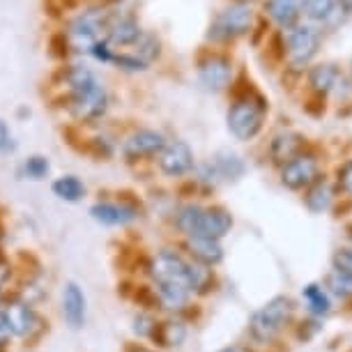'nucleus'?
Masks as SVG:
<instances>
[{"instance_id": "obj_20", "label": "nucleus", "mask_w": 352, "mask_h": 352, "mask_svg": "<svg viewBox=\"0 0 352 352\" xmlns=\"http://www.w3.org/2000/svg\"><path fill=\"white\" fill-rule=\"evenodd\" d=\"M304 148V138L295 131H281L274 136V141L270 145V155L276 164H288L290 159L300 157Z\"/></svg>"}, {"instance_id": "obj_5", "label": "nucleus", "mask_w": 352, "mask_h": 352, "mask_svg": "<svg viewBox=\"0 0 352 352\" xmlns=\"http://www.w3.org/2000/svg\"><path fill=\"white\" fill-rule=\"evenodd\" d=\"M102 30H109V19H106L104 10H88L72 21L65 37L72 49L90 53L95 44L102 42Z\"/></svg>"}, {"instance_id": "obj_12", "label": "nucleus", "mask_w": 352, "mask_h": 352, "mask_svg": "<svg viewBox=\"0 0 352 352\" xmlns=\"http://www.w3.org/2000/svg\"><path fill=\"white\" fill-rule=\"evenodd\" d=\"M166 145V138L162 131L155 129H138L129 134L122 143V155L127 162H138V159L157 157Z\"/></svg>"}, {"instance_id": "obj_41", "label": "nucleus", "mask_w": 352, "mask_h": 352, "mask_svg": "<svg viewBox=\"0 0 352 352\" xmlns=\"http://www.w3.org/2000/svg\"><path fill=\"white\" fill-rule=\"evenodd\" d=\"M219 352H237V350H232V348H226V350H219Z\"/></svg>"}, {"instance_id": "obj_23", "label": "nucleus", "mask_w": 352, "mask_h": 352, "mask_svg": "<svg viewBox=\"0 0 352 352\" xmlns=\"http://www.w3.org/2000/svg\"><path fill=\"white\" fill-rule=\"evenodd\" d=\"M51 191L65 203H78L85 196V184L76 175H63L53 180Z\"/></svg>"}, {"instance_id": "obj_35", "label": "nucleus", "mask_w": 352, "mask_h": 352, "mask_svg": "<svg viewBox=\"0 0 352 352\" xmlns=\"http://www.w3.org/2000/svg\"><path fill=\"white\" fill-rule=\"evenodd\" d=\"M338 184H341L343 191L352 194V162H348L341 170H338Z\"/></svg>"}, {"instance_id": "obj_38", "label": "nucleus", "mask_w": 352, "mask_h": 352, "mask_svg": "<svg viewBox=\"0 0 352 352\" xmlns=\"http://www.w3.org/2000/svg\"><path fill=\"white\" fill-rule=\"evenodd\" d=\"M127 352H152V350H148V348H143V345L134 343V345H131V348H129Z\"/></svg>"}, {"instance_id": "obj_9", "label": "nucleus", "mask_w": 352, "mask_h": 352, "mask_svg": "<svg viewBox=\"0 0 352 352\" xmlns=\"http://www.w3.org/2000/svg\"><path fill=\"white\" fill-rule=\"evenodd\" d=\"M285 46H288L290 63L295 65V67H302V65H307L318 53L320 35H318V30L311 28V25H295V28L288 30Z\"/></svg>"}, {"instance_id": "obj_29", "label": "nucleus", "mask_w": 352, "mask_h": 352, "mask_svg": "<svg viewBox=\"0 0 352 352\" xmlns=\"http://www.w3.org/2000/svg\"><path fill=\"white\" fill-rule=\"evenodd\" d=\"M51 170V164L49 159L42 157V155H32L23 162L21 166V173L25 177H30V180H44L46 175H49Z\"/></svg>"}, {"instance_id": "obj_27", "label": "nucleus", "mask_w": 352, "mask_h": 352, "mask_svg": "<svg viewBox=\"0 0 352 352\" xmlns=\"http://www.w3.org/2000/svg\"><path fill=\"white\" fill-rule=\"evenodd\" d=\"M331 203V189L324 180H316L307 194V208L311 212H324Z\"/></svg>"}, {"instance_id": "obj_3", "label": "nucleus", "mask_w": 352, "mask_h": 352, "mask_svg": "<svg viewBox=\"0 0 352 352\" xmlns=\"http://www.w3.org/2000/svg\"><path fill=\"white\" fill-rule=\"evenodd\" d=\"M0 314H3L5 322H8L12 338H19V341H35L44 331L42 316L37 314V309L32 307V304L21 300L19 295L5 300Z\"/></svg>"}, {"instance_id": "obj_42", "label": "nucleus", "mask_w": 352, "mask_h": 352, "mask_svg": "<svg viewBox=\"0 0 352 352\" xmlns=\"http://www.w3.org/2000/svg\"><path fill=\"white\" fill-rule=\"evenodd\" d=\"M237 3H242V0H237Z\"/></svg>"}, {"instance_id": "obj_10", "label": "nucleus", "mask_w": 352, "mask_h": 352, "mask_svg": "<svg viewBox=\"0 0 352 352\" xmlns=\"http://www.w3.org/2000/svg\"><path fill=\"white\" fill-rule=\"evenodd\" d=\"M198 78H201L203 88L212 92H221L232 81V63L230 58L221 56V53H212L205 56L198 63Z\"/></svg>"}, {"instance_id": "obj_28", "label": "nucleus", "mask_w": 352, "mask_h": 352, "mask_svg": "<svg viewBox=\"0 0 352 352\" xmlns=\"http://www.w3.org/2000/svg\"><path fill=\"white\" fill-rule=\"evenodd\" d=\"M304 300H307L309 309L314 311L316 316L329 314V297L318 283H309L307 288H304Z\"/></svg>"}, {"instance_id": "obj_7", "label": "nucleus", "mask_w": 352, "mask_h": 352, "mask_svg": "<svg viewBox=\"0 0 352 352\" xmlns=\"http://www.w3.org/2000/svg\"><path fill=\"white\" fill-rule=\"evenodd\" d=\"M251 23H254V12H251L249 5L235 3L217 16L214 25L210 28V39L228 42V39L242 37L251 30Z\"/></svg>"}, {"instance_id": "obj_37", "label": "nucleus", "mask_w": 352, "mask_h": 352, "mask_svg": "<svg viewBox=\"0 0 352 352\" xmlns=\"http://www.w3.org/2000/svg\"><path fill=\"white\" fill-rule=\"evenodd\" d=\"M10 141H12V134H10L8 122L0 120V150H8L10 148Z\"/></svg>"}, {"instance_id": "obj_19", "label": "nucleus", "mask_w": 352, "mask_h": 352, "mask_svg": "<svg viewBox=\"0 0 352 352\" xmlns=\"http://www.w3.org/2000/svg\"><path fill=\"white\" fill-rule=\"evenodd\" d=\"M143 35L141 25L134 16H124L118 19V21L109 23V30H106V42L113 46H134L138 42V37Z\"/></svg>"}, {"instance_id": "obj_4", "label": "nucleus", "mask_w": 352, "mask_h": 352, "mask_svg": "<svg viewBox=\"0 0 352 352\" xmlns=\"http://www.w3.org/2000/svg\"><path fill=\"white\" fill-rule=\"evenodd\" d=\"M265 104L263 99H237L228 111V129L240 141H254L261 134L265 120Z\"/></svg>"}, {"instance_id": "obj_24", "label": "nucleus", "mask_w": 352, "mask_h": 352, "mask_svg": "<svg viewBox=\"0 0 352 352\" xmlns=\"http://www.w3.org/2000/svg\"><path fill=\"white\" fill-rule=\"evenodd\" d=\"M214 283V276H212V267H205V265L189 261L187 265V288L194 292H208Z\"/></svg>"}, {"instance_id": "obj_22", "label": "nucleus", "mask_w": 352, "mask_h": 352, "mask_svg": "<svg viewBox=\"0 0 352 352\" xmlns=\"http://www.w3.org/2000/svg\"><path fill=\"white\" fill-rule=\"evenodd\" d=\"M210 164L217 173L219 182L221 180H237V177H242L244 170H247V166H244V162L235 155V152H219Z\"/></svg>"}, {"instance_id": "obj_8", "label": "nucleus", "mask_w": 352, "mask_h": 352, "mask_svg": "<svg viewBox=\"0 0 352 352\" xmlns=\"http://www.w3.org/2000/svg\"><path fill=\"white\" fill-rule=\"evenodd\" d=\"M157 166L166 177H182L194 168V150L187 141H166L162 152L157 155Z\"/></svg>"}, {"instance_id": "obj_16", "label": "nucleus", "mask_w": 352, "mask_h": 352, "mask_svg": "<svg viewBox=\"0 0 352 352\" xmlns=\"http://www.w3.org/2000/svg\"><path fill=\"white\" fill-rule=\"evenodd\" d=\"M155 297H157V309H164L168 314H180L189 307L191 290L182 283H166L155 285Z\"/></svg>"}, {"instance_id": "obj_6", "label": "nucleus", "mask_w": 352, "mask_h": 352, "mask_svg": "<svg viewBox=\"0 0 352 352\" xmlns=\"http://www.w3.org/2000/svg\"><path fill=\"white\" fill-rule=\"evenodd\" d=\"M187 265L189 261L173 249H162L150 258L148 274L155 285L166 283H182L187 285Z\"/></svg>"}, {"instance_id": "obj_25", "label": "nucleus", "mask_w": 352, "mask_h": 352, "mask_svg": "<svg viewBox=\"0 0 352 352\" xmlns=\"http://www.w3.org/2000/svg\"><path fill=\"white\" fill-rule=\"evenodd\" d=\"M309 83L316 92L327 95V92L338 83V69L334 67V65H318V67L311 69Z\"/></svg>"}, {"instance_id": "obj_39", "label": "nucleus", "mask_w": 352, "mask_h": 352, "mask_svg": "<svg viewBox=\"0 0 352 352\" xmlns=\"http://www.w3.org/2000/svg\"><path fill=\"white\" fill-rule=\"evenodd\" d=\"M341 5L345 12H352V0H341Z\"/></svg>"}, {"instance_id": "obj_11", "label": "nucleus", "mask_w": 352, "mask_h": 352, "mask_svg": "<svg viewBox=\"0 0 352 352\" xmlns=\"http://www.w3.org/2000/svg\"><path fill=\"white\" fill-rule=\"evenodd\" d=\"M90 217L102 226H129L141 219V208L129 201H99L90 208Z\"/></svg>"}, {"instance_id": "obj_34", "label": "nucleus", "mask_w": 352, "mask_h": 352, "mask_svg": "<svg viewBox=\"0 0 352 352\" xmlns=\"http://www.w3.org/2000/svg\"><path fill=\"white\" fill-rule=\"evenodd\" d=\"M334 270L352 276V249H338L334 254Z\"/></svg>"}, {"instance_id": "obj_21", "label": "nucleus", "mask_w": 352, "mask_h": 352, "mask_svg": "<svg viewBox=\"0 0 352 352\" xmlns=\"http://www.w3.org/2000/svg\"><path fill=\"white\" fill-rule=\"evenodd\" d=\"M265 12L270 14V19L274 23H278L281 28L290 30L297 25L300 19V0H265Z\"/></svg>"}, {"instance_id": "obj_14", "label": "nucleus", "mask_w": 352, "mask_h": 352, "mask_svg": "<svg viewBox=\"0 0 352 352\" xmlns=\"http://www.w3.org/2000/svg\"><path fill=\"white\" fill-rule=\"evenodd\" d=\"M232 228V214L226 208L212 205V208H203L198 214L194 235L191 237H212V240H221Z\"/></svg>"}, {"instance_id": "obj_32", "label": "nucleus", "mask_w": 352, "mask_h": 352, "mask_svg": "<svg viewBox=\"0 0 352 352\" xmlns=\"http://www.w3.org/2000/svg\"><path fill=\"white\" fill-rule=\"evenodd\" d=\"M329 288H331V292L334 295H338V297H352V276H348V274H341V272H331L329 274Z\"/></svg>"}, {"instance_id": "obj_18", "label": "nucleus", "mask_w": 352, "mask_h": 352, "mask_svg": "<svg viewBox=\"0 0 352 352\" xmlns=\"http://www.w3.org/2000/svg\"><path fill=\"white\" fill-rule=\"evenodd\" d=\"M184 338H187V324L177 320V318H168V320L157 322L150 341L159 348H180Z\"/></svg>"}, {"instance_id": "obj_13", "label": "nucleus", "mask_w": 352, "mask_h": 352, "mask_svg": "<svg viewBox=\"0 0 352 352\" xmlns=\"http://www.w3.org/2000/svg\"><path fill=\"white\" fill-rule=\"evenodd\" d=\"M318 180V162L309 155H300L290 159L288 164H283L281 168V184L285 189H304L311 187Z\"/></svg>"}, {"instance_id": "obj_1", "label": "nucleus", "mask_w": 352, "mask_h": 352, "mask_svg": "<svg viewBox=\"0 0 352 352\" xmlns=\"http://www.w3.org/2000/svg\"><path fill=\"white\" fill-rule=\"evenodd\" d=\"M63 85L67 90V109L76 120L95 122L109 109V92L88 67H67L63 74Z\"/></svg>"}, {"instance_id": "obj_36", "label": "nucleus", "mask_w": 352, "mask_h": 352, "mask_svg": "<svg viewBox=\"0 0 352 352\" xmlns=\"http://www.w3.org/2000/svg\"><path fill=\"white\" fill-rule=\"evenodd\" d=\"M10 278H12V265H10V261H5V258L0 256V288H3Z\"/></svg>"}, {"instance_id": "obj_15", "label": "nucleus", "mask_w": 352, "mask_h": 352, "mask_svg": "<svg viewBox=\"0 0 352 352\" xmlns=\"http://www.w3.org/2000/svg\"><path fill=\"white\" fill-rule=\"evenodd\" d=\"M63 318L72 329H83L88 320V297L76 281H67L63 288Z\"/></svg>"}, {"instance_id": "obj_2", "label": "nucleus", "mask_w": 352, "mask_h": 352, "mask_svg": "<svg viewBox=\"0 0 352 352\" xmlns=\"http://www.w3.org/2000/svg\"><path fill=\"white\" fill-rule=\"evenodd\" d=\"M292 300L285 295H278L274 300H270L265 307H261L251 316L249 322V334L261 343H272L274 338L285 329V324L292 318Z\"/></svg>"}, {"instance_id": "obj_33", "label": "nucleus", "mask_w": 352, "mask_h": 352, "mask_svg": "<svg viewBox=\"0 0 352 352\" xmlns=\"http://www.w3.org/2000/svg\"><path fill=\"white\" fill-rule=\"evenodd\" d=\"M113 63L124 72H143L148 69V65L143 60H138L134 53H120V56H113Z\"/></svg>"}, {"instance_id": "obj_30", "label": "nucleus", "mask_w": 352, "mask_h": 352, "mask_svg": "<svg viewBox=\"0 0 352 352\" xmlns=\"http://www.w3.org/2000/svg\"><path fill=\"white\" fill-rule=\"evenodd\" d=\"M334 5L336 0H304L302 8H304V14L314 21H322V19H329V14L334 12Z\"/></svg>"}, {"instance_id": "obj_17", "label": "nucleus", "mask_w": 352, "mask_h": 352, "mask_svg": "<svg viewBox=\"0 0 352 352\" xmlns=\"http://www.w3.org/2000/svg\"><path fill=\"white\" fill-rule=\"evenodd\" d=\"M189 256L196 263L205 265V267H214L223 261V247L221 240H212V237H187L184 242Z\"/></svg>"}, {"instance_id": "obj_31", "label": "nucleus", "mask_w": 352, "mask_h": 352, "mask_svg": "<svg viewBox=\"0 0 352 352\" xmlns=\"http://www.w3.org/2000/svg\"><path fill=\"white\" fill-rule=\"evenodd\" d=\"M134 324H131V329H134V334L138 338H148L150 341V336H152V331H155L157 327V320L152 318L150 314H145V311H138V314L134 316V320H131Z\"/></svg>"}, {"instance_id": "obj_26", "label": "nucleus", "mask_w": 352, "mask_h": 352, "mask_svg": "<svg viewBox=\"0 0 352 352\" xmlns=\"http://www.w3.org/2000/svg\"><path fill=\"white\" fill-rule=\"evenodd\" d=\"M129 53H134L138 60H143L150 67V65L159 58V53H162V44H159L157 35H152V32L143 30V35L138 37V42L134 44V51H129Z\"/></svg>"}, {"instance_id": "obj_40", "label": "nucleus", "mask_w": 352, "mask_h": 352, "mask_svg": "<svg viewBox=\"0 0 352 352\" xmlns=\"http://www.w3.org/2000/svg\"><path fill=\"white\" fill-rule=\"evenodd\" d=\"M3 304H5V290L0 288V309H3Z\"/></svg>"}]
</instances>
